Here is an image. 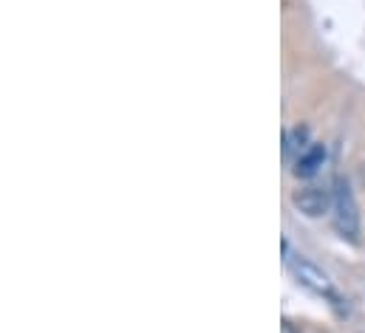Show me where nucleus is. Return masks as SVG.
Masks as SVG:
<instances>
[{
	"label": "nucleus",
	"mask_w": 365,
	"mask_h": 333,
	"mask_svg": "<svg viewBox=\"0 0 365 333\" xmlns=\"http://www.w3.org/2000/svg\"><path fill=\"white\" fill-rule=\"evenodd\" d=\"M309 147V127L306 125H297V127H292L286 136H283V156L286 159H297L303 150Z\"/></svg>",
	"instance_id": "5"
},
{
	"label": "nucleus",
	"mask_w": 365,
	"mask_h": 333,
	"mask_svg": "<svg viewBox=\"0 0 365 333\" xmlns=\"http://www.w3.org/2000/svg\"><path fill=\"white\" fill-rule=\"evenodd\" d=\"M289 265H292V271H294V277H297V282L303 285V288H309V291H314V294H320V297H334V288H331V280L314 265V263H309V260H303V257H289L286 260Z\"/></svg>",
	"instance_id": "2"
},
{
	"label": "nucleus",
	"mask_w": 365,
	"mask_h": 333,
	"mask_svg": "<svg viewBox=\"0 0 365 333\" xmlns=\"http://www.w3.org/2000/svg\"><path fill=\"white\" fill-rule=\"evenodd\" d=\"M326 159H329V150L326 144H309L297 159H294V178H314L323 166H326Z\"/></svg>",
	"instance_id": "4"
},
{
	"label": "nucleus",
	"mask_w": 365,
	"mask_h": 333,
	"mask_svg": "<svg viewBox=\"0 0 365 333\" xmlns=\"http://www.w3.org/2000/svg\"><path fill=\"white\" fill-rule=\"evenodd\" d=\"M331 209H334V226L343 238L354 240L357 232H360V206L354 201V192H351V184L337 178L334 181V189H331Z\"/></svg>",
	"instance_id": "1"
},
{
	"label": "nucleus",
	"mask_w": 365,
	"mask_h": 333,
	"mask_svg": "<svg viewBox=\"0 0 365 333\" xmlns=\"http://www.w3.org/2000/svg\"><path fill=\"white\" fill-rule=\"evenodd\" d=\"M331 201H334L331 192L323 189V186H303V189H297V192L292 195L294 209L303 212L306 218H320V215H326L329 206H331Z\"/></svg>",
	"instance_id": "3"
}]
</instances>
